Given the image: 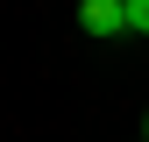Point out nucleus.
<instances>
[{
	"instance_id": "f257e3e1",
	"label": "nucleus",
	"mask_w": 149,
	"mask_h": 142,
	"mask_svg": "<svg viewBox=\"0 0 149 142\" xmlns=\"http://www.w3.org/2000/svg\"><path fill=\"white\" fill-rule=\"evenodd\" d=\"M78 29L85 36H121L128 29V0H78Z\"/></svg>"
},
{
	"instance_id": "f03ea898",
	"label": "nucleus",
	"mask_w": 149,
	"mask_h": 142,
	"mask_svg": "<svg viewBox=\"0 0 149 142\" xmlns=\"http://www.w3.org/2000/svg\"><path fill=\"white\" fill-rule=\"evenodd\" d=\"M128 29H135V36H149V0H128Z\"/></svg>"
},
{
	"instance_id": "7ed1b4c3",
	"label": "nucleus",
	"mask_w": 149,
	"mask_h": 142,
	"mask_svg": "<svg viewBox=\"0 0 149 142\" xmlns=\"http://www.w3.org/2000/svg\"><path fill=\"white\" fill-rule=\"evenodd\" d=\"M142 142H149V121H142Z\"/></svg>"
}]
</instances>
